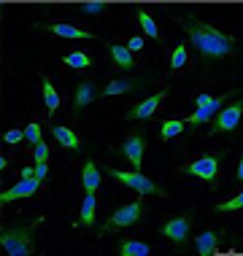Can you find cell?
Instances as JSON below:
<instances>
[{"label": "cell", "mask_w": 243, "mask_h": 256, "mask_svg": "<svg viewBox=\"0 0 243 256\" xmlns=\"http://www.w3.org/2000/svg\"><path fill=\"white\" fill-rule=\"evenodd\" d=\"M181 24H184V30L189 32L192 44L197 46L200 52H203V57H208V60H219V57H227V54L232 52V38L219 40V38L208 36V32H205L197 22H194L192 16H184V19H181Z\"/></svg>", "instance_id": "obj_1"}, {"label": "cell", "mask_w": 243, "mask_h": 256, "mask_svg": "<svg viewBox=\"0 0 243 256\" xmlns=\"http://www.w3.org/2000/svg\"><path fill=\"white\" fill-rule=\"evenodd\" d=\"M41 224V218L30 221V224H22V226H9V230H3V234H0V243H3V248L9 251L11 256H30L33 251H36V246H33V230Z\"/></svg>", "instance_id": "obj_2"}, {"label": "cell", "mask_w": 243, "mask_h": 256, "mask_svg": "<svg viewBox=\"0 0 243 256\" xmlns=\"http://www.w3.org/2000/svg\"><path fill=\"white\" fill-rule=\"evenodd\" d=\"M103 172H108L111 178L127 184L130 189L138 192V194H159V197L165 194V189H159L154 181H149L146 176H141V172H122V170H114V168H103Z\"/></svg>", "instance_id": "obj_3"}, {"label": "cell", "mask_w": 243, "mask_h": 256, "mask_svg": "<svg viewBox=\"0 0 243 256\" xmlns=\"http://www.w3.org/2000/svg\"><path fill=\"white\" fill-rule=\"evenodd\" d=\"M141 213H143V200H135L133 205H124V208H119V210H116L114 216H111V218L106 221L103 232H114V230H122V226L135 224V221L141 218Z\"/></svg>", "instance_id": "obj_4"}, {"label": "cell", "mask_w": 243, "mask_h": 256, "mask_svg": "<svg viewBox=\"0 0 243 256\" xmlns=\"http://www.w3.org/2000/svg\"><path fill=\"white\" fill-rule=\"evenodd\" d=\"M216 170H219V156H203V159H197V162L181 168V172H186V176L203 178V181H211V184L216 181Z\"/></svg>", "instance_id": "obj_5"}, {"label": "cell", "mask_w": 243, "mask_h": 256, "mask_svg": "<svg viewBox=\"0 0 243 256\" xmlns=\"http://www.w3.org/2000/svg\"><path fill=\"white\" fill-rule=\"evenodd\" d=\"M41 178H22L17 186H11V189H6L3 194H0V202H11V200H22V197H30V194H36V192L41 189Z\"/></svg>", "instance_id": "obj_6"}, {"label": "cell", "mask_w": 243, "mask_h": 256, "mask_svg": "<svg viewBox=\"0 0 243 256\" xmlns=\"http://www.w3.org/2000/svg\"><path fill=\"white\" fill-rule=\"evenodd\" d=\"M189 226H192L189 218H186V216H178V218H173V221H165L159 232H162L165 238H170L173 243H184L186 234H189Z\"/></svg>", "instance_id": "obj_7"}, {"label": "cell", "mask_w": 243, "mask_h": 256, "mask_svg": "<svg viewBox=\"0 0 243 256\" xmlns=\"http://www.w3.org/2000/svg\"><path fill=\"white\" fill-rule=\"evenodd\" d=\"M240 102H235V106H230V108H224L221 114L216 116V122H213V130L211 132L216 135V132H230V130H235V124H238V119H240Z\"/></svg>", "instance_id": "obj_8"}, {"label": "cell", "mask_w": 243, "mask_h": 256, "mask_svg": "<svg viewBox=\"0 0 243 256\" xmlns=\"http://www.w3.org/2000/svg\"><path fill=\"white\" fill-rule=\"evenodd\" d=\"M143 148H146V138H143V135H133V138H127V140H124V146H122V151L127 154V159H130V162H133L135 172H141Z\"/></svg>", "instance_id": "obj_9"}, {"label": "cell", "mask_w": 243, "mask_h": 256, "mask_svg": "<svg viewBox=\"0 0 243 256\" xmlns=\"http://www.w3.org/2000/svg\"><path fill=\"white\" fill-rule=\"evenodd\" d=\"M165 98H168V89H162V92H157V94H151L146 102H141V106H135L133 110H127V119H149L151 114L157 110V106L162 102Z\"/></svg>", "instance_id": "obj_10"}, {"label": "cell", "mask_w": 243, "mask_h": 256, "mask_svg": "<svg viewBox=\"0 0 243 256\" xmlns=\"http://www.w3.org/2000/svg\"><path fill=\"white\" fill-rule=\"evenodd\" d=\"M95 98H97V89H95L92 81H84V84H79V89H76V98H73L76 116H79V110H81V108H87Z\"/></svg>", "instance_id": "obj_11"}, {"label": "cell", "mask_w": 243, "mask_h": 256, "mask_svg": "<svg viewBox=\"0 0 243 256\" xmlns=\"http://www.w3.org/2000/svg\"><path fill=\"white\" fill-rule=\"evenodd\" d=\"M224 106V98H211V102H208V106H203V108H197L194 110V114L189 116V124H200V122H208L211 119L213 114H216V110Z\"/></svg>", "instance_id": "obj_12"}, {"label": "cell", "mask_w": 243, "mask_h": 256, "mask_svg": "<svg viewBox=\"0 0 243 256\" xmlns=\"http://www.w3.org/2000/svg\"><path fill=\"white\" fill-rule=\"evenodd\" d=\"M49 32H54V36H62V38H92V32H84V30H76V27H71V24H62V22H57V24H44Z\"/></svg>", "instance_id": "obj_13"}, {"label": "cell", "mask_w": 243, "mask_h": 256, "mask_svg": "<svg viewBox=\"0 0 243 256\" xmlns=\"http://www.w3.org/2000/svg\"><path fill=\"white\" fill-rule=\"evenodd\" d=\"M216 240H219L216 232H203V234L197 238V254H200V256L216 254Z\"/></svg>", "instance_id": "obj_14"}, {"label": "cell", "mask_w": 243, "mask_h": 256, "mask_svg": "<svg viewBox=\"0 0 243 256\" xmlns=\"http://www.w3.org/2000/svg\"><path fill=\"white\" fill-rule=\"evenodd\" d=\"M116 251H119L122 256H146L151 248L146 246V243H138V240H122Z\"/></svg>", "instance_id": "obj_15"}, {"label": "cell", "mask_w": 243, "mask_h": 256, "mask_svg": "<svg viewBox=\"0 0 243 256\" xmlns=\"http://www.w3.org/2000/svg\"><path fill=\"white\" fill-rule=\"evenodd\" d=\"M84 189H87V194H92V192L100 186V170L95 168L92 162H84Z\"/></svg>", "instance_id": "obj_16"}, {"label": "cell", "mask_w": 243, "mask_h": 256, "mask_svg": "<svg viewBox=\"0 0 243 256\" xmlns=\"http://www.w3.org/2000/svg\"><path fill=\"white\" fill-rule=\"evenodd\" d=\"M52 132H54V138H57V143H62L65 148H73V151L79 148V138H76L68 127H54Z\"/></svg>", "instance_id": "obj_17"}, {"label": "cell", "mask_w": 243, "mask_h": 256, "mask_svg": "<svg viewBox=\"0 0 243 256\" xmlns=\"http://www.w3.org/2000/svg\"><path fill=\"white\" fill-rule=\"evenodd\" d=\"M111 57H114V62L119 68H133V54L127 52V46H111Z\"/></svg>", "instance_id": "obj_18"}, {"label": "cell", "mask_w": 243, "mask_h": 256, "mask_svg": "<svg viewBox=\"0 0 243 256\" xmlns=\"http://www.w3.org/2000/svg\"><path fill=\"white\" fill-rule=\"evenodd\" d=\"M81 226H92L95 224V197L87 194L84 197V205H81Z\"/></svg>", "instance_id": "obj_19"}, {"label": "cell", "mask_w": 243, "mask_h": 256, "mask_svg": "<svg viewBox=\"0 0 243 256\" xmlns=\"http://www.w3.org/2000/svg\"><path fill=\"white\" fill-rule=\"evenodd\" d=\"M44 100H46V110L49 114H54V110L60 108V98H57V92H54V86H52V81L44 78Z\"/></svg>", "instance_id": "obj_20"}, {"label": "cell", "mask_w": 243, "mask_h": 256, "mask_svg": "<svg viewBox=\"0 0 243 256\" xmlns=\"http://www.w3.org/2000/svg\"><path fill=\"white\" fill-rule=\"evenodd\" d=\"M65 65H71V68H79V70H84V68H89L92 62H89V57L84 52H73V54H65Z\"/></svg>", "instance_id": "obj_21"}, {"label": "cell", "mask_w": 243, "mask_h": 256, "mask_svg": "<svg viewBox=\"0 0 243 256\" xmlns=\"http://www.w3.org/2000/svg\"><path fill=\"white\" fill-rule=\"evenodd\" d=\"M135 81H111V84L103 89V94H124V92H133Z\"/></svg>", "instance_id": "obj_22"}, {"label": "cell", "mask_w": 243, "mask_h": 256, "mask_svg": "<svg viewBox=\"0 0 243 256\" xmlns=\"http://www.w3.org/2000/svg\"><path fill=\"white\" fill-rule=\"evenodd\" d=\"M138 22H141L146 36H149V38H157V24H154V19H151L146 11H138Z\"/></svg>", "instance_id": "obj_23"}, {"label": "cell", "mask_w": 243, "mask_h": 256, "mask_svg": "<svg viewBox=\"0 0 243 256\" xmlns=\"http://www.w3.org/2000/svg\"><path fill=\"white\" fill-rule=\"evenodd\" d=\"M181 130H184V122H165L162 127H159V135H162L165 140H170V138H176Z\"/></svg>", "instance_id": "obj_24"}, {"label": "cell", "mask_w": 243, "mask_h": 256, "mask_svg": "<svg viewBox=\"0 0 243 256\" xmlns=\"http://www.w3.org/2000/svg\"><path fill=\"white\" fill-rule=\"evenodd\" d=\"M184 62H186V44L176 46V52H173V60H170V68H173V70H178V68H184Z\"/></svg>", "instance_id": "obj_25"}, {"label": "cell", "mask_w": 243, "mask_h": 256, "mask_svg": "<svg viewBox=\"0 0 243 256\" xmlns=\"http://www.w3.org/2000/svg\"><path fill=\"white\" fill-rule=\"evenodd\" d=\"M240 205H243V194H235L230 202L216 205V210H219V213H230V210H240Z\"/></svg>", "instance_id": "obj_26"}, {"label": "cell", "mask_w": 243, "mask_h": 256, "mask_svg": "<svg viewBox=\"0 0 243 256\" xmlns=\"http://www.w3.org/2000/svg\"><path fill=\"white\" fill-rule=\"evenodd\" d=\"M25 138L33 143V146H36V143H41V127H38L36 122H33V124H27V127H25Z\"/></svg>", "instance_id": "obj_27"}, {"label": "cell", "mask_w": 243, "mask_h": 256, "mask_svg": "<svg viewBox=\"0 0 243 256\" xmlns=\"http://www.w3.org/2000/svg\"><path fill=\"white\" fill-rule=\"evenodd\" d=\"M106 8H108L106 3H84V6H81V11H84V14H103Z\"/></svg>", "instance_id": "obj_28"}, {"label": "cell", "mask_w": 243, "mask_h": 256, "mask_svg": "<svg viewBox=\"0 0 243 256\" xmlns=\"http://www.w3.org/2000/svg\"><path fill=\"white\" fill-rule=\"evenodd\" d=\"M33 148H36V151H33V154H36V162H46V159H49V148H46V143H36Z\"/></svg>", "instance_id": "obj_29"}, {"label": "cell", "mask_w": 243, "mask_h": 256, "mask_svg": "<svg viewBox=\"0 0 243 256\" xmlns=\"http://www.w3.org/2000/svg\"><path fill=\"white\" fill-rule=\"evenodd\" d=\"M22 138H25L22 130H9V132H6V143H19Z\"/></svg>", "instance_id": "obj_30"}, {"label": "cell", "mask_w": 243, "mask_h": 256, "mask_svg": "<svg viewBox=\"0 0 243 256\" xmlns=\"http://www.w3.org/2000/svg\"><path fill=\"white\" fill-rule=\"evenodd\" d=\"M141 49H143V38L135 36V38L127 40V52H130V54H133V52H141Z\"/></svg>", "instance_id": "obj_31"}, {"label": "cell", "mask_w": 243, "mask_h": 256, "mask_svg": "<svg viewBox=\"0 0 243 256\" xmlns=\"http://www.w3.org/2000/svg\"><path fill=\"white\" fill-rule=\"evenodd\" d=\"M197 24H200V22H197ZM200 27H203V30L208 32V36H213V38H219V40H224V38H227V36H221V32L216 30V27H211V24H205V22L200 24Z\"/></svg>", "instance_id": "obj_32"}, {"label": "cell", "mask_w": 243, "mask_h": 256, "mask_svg": "<svg viewBox=\"0 0 243 256\" xmlns=\"http://www.w3.org/2000/svg\"><path fill=\"white\" fill-rule=\"evenodd\" d=\"M46 176H49L46 162H38V164H36V178H41V181H46Z\"/></svg>", "instance_id": "obj_33"}, {"label": "cell", "mask_w": 243, "mask_h": 256, "mask_svg": "<svg viewBox=\"0 0 243 256\" xmlns=\"http://www.w3.org/2000/svg\"><path fill=\"white\" fill-rule=\"evenodd\" d=\"M22 178H36V168H25L22 170Z\"/></svg>", "instance_id": "obj_34"}, {"label": "cell", "mask_w": 243, "mask_h": 256, "mask_svg": "<svg viewBox=\"0 0 243 256\" xmlns=\"http://www.w3.org/2000/svg\"><path fill=\"white\" fill-rule=\"evenodd\" d=\"M208 102H211V98H208V94H200V98H197V106H200V108L208 106Z\"/></svg>", "instance_id": "obj_35"}]
</instances>
